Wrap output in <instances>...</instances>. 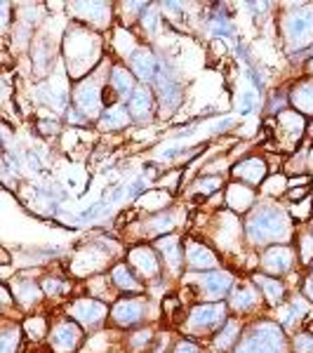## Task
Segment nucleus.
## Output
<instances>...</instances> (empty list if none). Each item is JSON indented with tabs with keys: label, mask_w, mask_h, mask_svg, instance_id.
Instances as JSON below:
<instances>
[{
	"label": "nucleus",
	"mask_w": 313,
	"mask_h": 353,
	"mask_svg": "<svg viewBox=\"0 0 313 353\" xmlns=\"http://www.w3.org/2000/svg\"><path fill=\"white\" fill-rule=\"evenodd\" d=\"M248 235L252 243H285L290 238V226L288 217L276 207H261L257 210V215L248 222Z\"/></svg>",
	"instance_id": "nucleus-1"
},
{
	"label": "nucleus",
	"mask_w": 313,
	"mask_h": 353,
	"mask_svg": "<svg viewBox=\"0 0 313 353\" xmlns=\"http://www.w3.org/2000/svg\"><path fill=\"white\" fill-rule=\"evenodd\" d=\"M285 349V337L281 328L273 323H259L252 332L248 334L236 353H283Z\"/></svg>",
	"instance_id": "nucleus-2"
},
{
	"label": "nucleus",
	"mask_w": 313,
	"mask_h": 353,
	"mask_svg": "<svg viewBox=\"0 0 313 353\" xmlns=\"http://www.w3.org/2000/svg\"><path fill=\"white\" fill-rule=\"evenodd\" d=\"M288 36L294 45H306L313 41V8L299 10V12L288 17Z\"/></svg>",
	"instance_id": "nucleus-3"
},
{
	"label": "nucleus",
	"mask_w": 313,
	"mask_h": 353,
	"mask_svg": "<svg viewBox=\"0 0 313 353\" xmlns=\"http://www.w3.org/2000/svg\"><path fill=\"white\" fill-rule=\"evenodd\" d=\"M83 332L76 323H59L57 328L50 332V344L57 353H71L80 344Z\"/></svg>",
	"instance_id": "nucleus-4"
},
{
	"label": "nucleus",
	"mask_w": 313,
	"mask_h": 353,
	"mask_svg": "<svg viewBox=\"0 0 313 353\" xmlns=\"http://www.w3.org/2000/svg\"><path fill=\"white\" fill-rule=\"evenodd\" d=\"M224 313H226V306L224 304H203V306H195L191 318H188V323L193 325V328H203V330H212L217 328L224 318Z\"/></svg>",
	"instance_id": "nucleus-5"
},
{
	"label": "nucleus",
	"mask_w": 313,
	"mask_h": 353,
	"mask_svg": "<svg viewBox=\"0 0 313 353\" xmlns=\"http://www.w3.org/2000/svg\"><path fill=\"white\" fill-rule=\"evenodd\" d=\"M195 278H198L200 290H203L210 299H219V297H224L228 292V288H231V283H233L231 273H226V271H212V273L195 276Z\"/></svg>",
	"instance_id": "nucleus-6"
},
{
	"label": "nucleus",
	"mask_w": 313,
	"mask_h": 353,
	"mask_svg": "<svg viewBox=\"0 0 313 353\" xmlns=\"http://www.w3.org/2000/svg\"><path fill=\"white\" fill-rule=\"evenodd\" d=\"M71 313H74L76 321H80L83 325H97V323H102V318L106 316V306L102 301H94V299H80L71 306Z\"/></svg>",
	"instance_id": "nucleus-7"
},
{
	"label": "nucleus",
	"mask_w": 313,
	"mask_h": 353,
	"mask_svg": "<svg viewBox=\"0 0 313 353\" xmlns=\"http://www.w3.org/2000/svg\"><path fill=\"white\" fill-rule=\"evenodd\" d=\"M233 177H238L240 182H245L248 186H259L261 179L266 177V162L259 158H250L243 160L240 165L233 167Z\"/></svg>",
	"instance_id": "nucleus-8"
},
{
	"label": "nucleus",
	"mask_w": 313,
	"mask_h": 353,
	"mask_svg": "<svg viewBox=\"0 0 313 353\" xmlns=\"http://www.w3.org/2000/svg\"><path fill=\"white\" fill-rule=\"evenodd\" d=\"M130 264L134 271H139L147 278H158V273H160L158 259H155V255L149 248H134L130 252Z\"/></svg>",
	"instance_id": "nucleus-9"
},
{
	"label": "nucleus",
	"mask_w": 313,
	"mask_h": 353,
	"mask_svg": "<svg viewBox=\"0 0 313 353\" xmlns=\"http://www.w3.org/2000/svg\"><path fill=\"white\" fill-rule=\"evenodd\" d=\"M132 69H134V76L142 78L144 83L155 81L160 74L158 61H155V57L149 50H137V52L132 54Z\"/></svg>",
	"instance_id": "nucleus-10"
},
{
	"label": "nucleus",
	"mask_w": 313,
	"mask_h": 353,
	"mask_svg": "<svg viewBox=\"0 0 313 353\" xmlns=\"http://www.w3.org/2000/svg\"><path fill=\"white\" fill-rule=\"evenodd\" d=\"M127 111L132 118L144 120L153 114V94L149 87H134V92L130 94V102H127Z\"/></svg>",
	"instance_id": "nucleus-11"
},
{
	"label": "nucleus",
	"mask_w": 313,
	"mask_h": 353,
	"mask_svg": "<svg viewBox=\"0 0 313 353\" xmlns=\"http://www.w3.org/2000/svg\"><path fill=\"white\" fill-rule=\"evenodd\" d=\"M76 102L87 116H97L99 109H102V89L94 85V83H83L76 89Z\"/></svg>",
	"instance_id": "nucleus-12"
},
{
	"label": "nucleus",
	"mask_w": 313,
	"mask_h": 353,
	"mask_svg": "<svg viewBox=\"0 0 313 353\" xmlns=\"http://www.w3.org/2000/svg\"><path fill=\"white\" fill-rule=\"evenodd\" d=\"M155 92H158V97H160V102H163L165 109H175V106L179 104V99H182V92H179V87H177V83L175 81H170V76L167 74H158V78H155Z\"/></svg>",
	"instance_id": "nucleus-13"
},
{
	"label": "nucleus",
	"mask_w": 313,
	"mask_h": 353,
	"mask_svg": "<svg viewBox=\"0 0 313 353\" xmlns=\"http://www.w3.org/2000/svg\"><path fill=\"white\" fill-rule=\"evenodd\" d=\"M186 264L193 268H212L217 264L215 252L200 243H186Z\"/></svg>",
	"instance_id": "nucleus-14"
},
{
	"label": "nucleus",
	"mask_w": 313,
	"mask_h": 353,
	"mask_svg": "<svg viewBox=\"0 0 313 353\" xmlns=\"http://www.w3.org/2000/svg\"><path fill=\"white\" fill-rule=\"evenodd\" d=\"M144 316V309L137 299H122L116 304L114 309V321L120 323V325H132V323H139Z\"/></svg>",
	"instance_id": "nucleus-15"
},
{
	"label": "nucleus",
	"mask_w": 313,
	"mask_h": 353,
	"mask_svg": "<svg viewBox=\"0 0 313 353\" xmlns=\"http://www.w3.org/2000/svg\"><path fill=\"white\" fill-rule=\"evenodd\" d=\"M261 261L271 273H283L292 266V252H290V248H271L264 252Z\"/></svg>",
	"instance_id": "nucleus-16"
},
{
	"label": "nucleus",
	"mask_w": 313,
	"mask_h": 353,
	"mask_svg": "<svg viewBox=\"0 0 313 353\" xmlns=\"http://www.w3.org/2000/svg\"><path fill=\"white\" fill-rule=\"evenodd\" d=\"M290 102L299 114H313V83H299L290 94Z\"/></svg>",
	"instance_id": "nucleus-17"
},
{
	"label": "nucleus",
	"mask_w": 313,
	"mask_h": 353,
	"mask_svg": "<svg viewBox=\"0 0 313 353\" xmlns=\"http://www.w3.org/2000/svg\"><path fill=\"white\" fill-rule=\"evenodd\" d=\"M130 111L120 109V106H111V109H106L102 120H99V127L102 130H118V127H125L130 122Z\"/></svg>",
	"instance_id": "nucleus-18"
},
{
	"label": "nucleus",
	"mask_w": 313,
	"mask_h": 353,
	"mask_svg": "<svg viewBox=\"0 0 313 353\" xmlns=\"http://www.w3.org/2000/svg\"><path fill=\"white\" fill-rule=\"evenodd\" d=\"M255 283L264 290L268 304H281L285 295V285L278 278H266V276H255Z\"/></svg>",
	"instance_id": "nucleus-19"
},
{
	"label": "nucleus",
	"mask_w": 313,
	"mask_h": 353,
	"mask_svg": "<svg viewBox=\"0 0 313 353\" xmlns=\"http://www.w3.org/2000/svg\"><path fill=\"white\" fill-rule=\"evenodd\" d=\"M111 283H114L116 288H120V290H134V292H139V290H142V283L134 278V273L130 271V268L122 266V264H118L114 268V273H111Z\"/></svg>",
	"instance_id": "nucleus-20"
},
{
	"label": "nucleus",
	"mask_w": 313,
	"mask_h": 353,
	"mask_svg": "<svg viewBox=\"0 0 313 353\" xmlns=\"http://www.w3.org/2000/svg\"><path fill=\"white\" fill-rule=\"evenodd\" d=\"M111 87L118 94L134 92V76L127 69H122V66H116V69L111 71Z\"/></svg>",
	"instance_id": "nucleus-21"
},
{
	"label": "nucleus",
	"mask_w": 313,
	"mask_h": 353,
	"mask_svg": "<svg viewBox=\"0 0 313 353\" xmlns=\"http://www.w3.org/2000/svg\"><path fill=\"white\" fill-rule=\"evenodd\" d=\"M226 200L233 207H248L250 200H252V191L245 189V184H233V186H228Z\"/></svg>",
	"instance_id": "nucleus-22"
},
{
	"label": "nucleus",
	"mask_w": 313,
	"mask_h": 353,
	"mask_svg": "<svg viewBox=\"0 0 313 353\" xmlns=\"http://www.w3.org/2000/svg\"><path fill=\"white\" fill-rule=\"evenodd\" d=\"M255 304V292L252 288H248V285H238L236 290H233L231 295V306L233 309H250V306Z\"/></svg>",
	"instance_id": "nucleus-23"
},
{
	"label": "nucleus",
	"mask_w": 313,
	"mask_h": 353,
	"mask_svg": "<svg viewBox=\"0 0 313 353\" xmlns=\"http://www.w3.org/2000/svg\"><path fill=\"white\" fill-rule=\"evenodd\" d=\"M238 330H240V325L236 321H228L226 323V328L222 330L219 334H217V339H215V346L217 349H231V344L238 339Z\"/></svg>",
	"instance_id": "nucleus-24"
},
{
	"label": "nucleus",
	"mask_w": 313,
	"mask_h": 353,
	"mask_svg": "<svg viewBox=\"0 0 313 353\" xmlns=\"http://www.w3.org/2000/svg\"><path fill=\"white\" fill-rule=\"evenodd\" d=\"M160 248L167 255V261H172V268L182 264V255H179V240L177 238H163L160 240Z\"/></svg>",
	"instance_id": "nucleus-25"
},
{
	"label": "nucleus",
	"mask_w": 313,
	"mask_h": 353,
	"mask_svg": "<svg viewBox=\"0 0 313 353\" xmlns=\"http://www.w3.org/2000/svg\"><path fill=\"white\" fill-rule=\"evenodd\" d=\"M24 332L29 334L33 339H41L47 334V328H45V321L43 318H31V321L24 323Z\"/></svg>",
	"instance_id": "nucleus-26"
},
{
	"label": "nucleus",
	"mask_w": 313,
	"mask_h": 353,
	"mask_svg": "<svg viewBox=\"0 0 313 353\" xmlns=\"http://www.w3.org/2000/svg\"><path fill=\"white\" fill-rule=\"evenodd\" d=\"M19 330H8L3 334V353H14V346H19Z\"/></svg>",
	"instance_id": "nucleus-27"
},
{
	"label": "nucleus",
	"mask_w": 313,
	"mask_h": 353,
	"mask_svg": "<svg viewBox=\"0 0 313 353\" xmlns=\"http://www.w3.org/2000/svg\"><path fill=\"white\" fill-rule=\"evenodd\" d=\"M294 346H297V353H313V334H299Z\"/></svg>",
	"instance_id": "nucleus-28"
},
{
	"label": "nucleus",
	"mask_w": 313,
	"mask_h": 353,
	"mask_svg": "<svg viewBox=\"0 0 313 353\" xmlns=\"http://www.w3.org/2000/svg\"><path fill=\"white\" fill-rule=\"evenodd\" d=\"M304 243H301V259L304 261H311V257H313V238L311 235H304Z\"/></svg>",
	"instance_id": "nucleus-29"
},
{
	"label": "nucleus",
	"mask_w": 313,
	"mask_h": 353,
	"mask_svg": "<svg viewBox=\"0 0 313 353\" xmlns=\"http://www.w3.org/2000/svg\"><path fill=\"white\" fill-rule=\"evenodd\" d=\"M43 290H45V292H47L50 297H54L57 292H61V283H59V280H54V278H47V280L43 283Z\"/></svg>",
	"instance_id": "nucleus-30"
},
{
	"label": "nucleus",
	"mask_w": 313,
	"mask_h": 353,
	"mask_svg": "<svg viewBox=\"0 0 313 353\" xmlns=\"http://www.w3.org/2000/svg\"><path fill=\"white\" fill-rule=\"evenodd\" d=\"M175 353H198V346L191 344V341H179Z\"/></svg>",
	"instance_id": "nucleus-31"
},
{
	"label": "nucleus",
	"mask_w": 313,
	"mask_h": 353,
	"mask_svg": "<svg viewBox=\"0 0 313 353\" xmlns=\"http://www.w3.org/2000/svg\"><path fill=\"white\" fill-rule=\"evenodd\" d=\"M306 193H309V184H306V186H301V189H292V191H290V200L304 198Z\"/></svg>",
	"instance_id": "nucleus-32"
},
{
	"label": "nucleus",
	"mask_w": 313,
	"mask_h": 353,
	"mask_svg": "<svg viewBox=\"0 0 313 353\" xmlns=\"http://www.w3.org/2000/svg\"><path fill=\"white\" fill-rule=\"evenodd\" d=\"M304 290H306V295H309L311 299H313V276L309 278V283H306V288H304Z\"/></svg>",
	"instance_id": "nucleus-33"
}]
</instances>
